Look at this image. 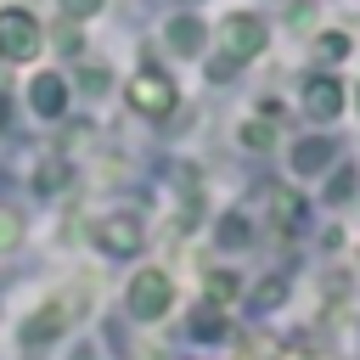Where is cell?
Segmentation results:
<instances>
[{"label": "cell", "instance_id": "cell-4", "mask_svg": "<svg viewBox=\"0 0 360 360\" xmlns=\"http://www.w3.org/2000/svg\"><path fill=\"white\" fill-rule=\"evenodd\" d=\"M101 0H68V11H96Z\"/></svg>", "mask_w": 360, "mask_h": 360}, {"label": "cell", "instance_id": "cell-3", "mask_svg": "<svg viewBox=\"0 0 360 360\" xmlns=\"http://www.w3.org/2000/svg\"><path fill=\"white\" fill-rule=\"evenodd\" d=\"M56 90H62L56 79H39V84H34V101H39L45 112H56V107H62V96H56Z\"/></svg>", "mask_w": 360, "mask_h": 360}, {"label": "cell", "instance_id": "cell-2", "mask_svg": "<svg viewBox=\"0 0 360 360\" xmlns=\"http://www.w3.org/2000/svg\"><path fill=\"white\" fill-rule=\"evenodd\" d=\"M163 90H169V84H163L158 73H146V79L135 84V101H141V107H152V112H163V107H169V96H163Z\"/></svg>", "mask_w": 360, "mask_h": 360}, {"label": "cell", "instance_id": "cell-1", "mask_svg": "<svg viewBox=\"0 0 360 360\" xmlns=\"http://www.w3.org/2000/svg\"><path fill=\"white\" fill-rule=\"evenodd\" d=\"M34 39H39L34 17H22V11H6V17H0V45H6L11 56H28V51H34Z\"/></svg>", "mask_w": 360, "mask_h": 360}]
</instances>
